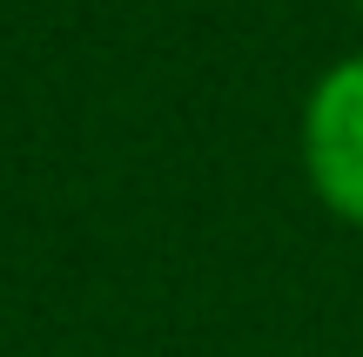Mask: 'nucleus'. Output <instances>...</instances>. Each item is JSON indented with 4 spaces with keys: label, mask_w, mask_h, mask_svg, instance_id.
Masks as SVG:
<instances>
[{
    "label": "nucleus",
    "mask_w": 363,
    "mask_h": 357,
    "mask_svg": "<svg viewBox=\"0 0 363 357\" xmlns=\"http://www.w3.org/2000/svg\"><path fill=\"white\" fill-rule=\"evenodd\" d=\"M357 21H363V0H357Z\"/></svg>",
    "instance_id": "obj_2"
},
{
    "label": "nucleus",
    "mask_w": 363,
    "mask_h": 357,
    "mask_svg": "<svg viewBox=\"0 0 363 357\" xmlns=\"http://www.w3.org/2000/svg\"><path fill=\"white\" fill-rule=\"evenodd\" d=\"M303 182L337 223L363 229V54H343L303 94Z\"/></svg>",
    "instance_id": "obj_1"
}]
</instances>
